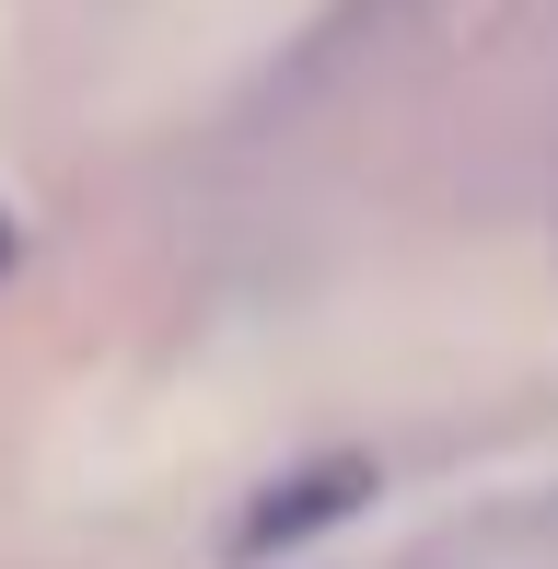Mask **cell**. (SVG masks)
<instances>
[{
    "label": "cell",
    "instance_id": "2",
    "mask_svg": "<svg viewBox=\"0 0 558 569\" xmlns=\"http://www.w3.org/2000/svg\"><path fill=\"white\" fill-rule=\"evenodd\" d=\"M12 244H23V232H12V210H0V268H12Z\"/></svg>",
    "mask_w": 558,
    "mask_h": 569
},
{
    "label": "cell",
    "instance_id": "1",
    "mask_svg": "<svg viewBox=\"0 0 558 569\" xmlns=\"http://www.w3.org/2000/svg\"><path fill=\"white\" fill-rule=\"evenodd\" d=\"M372 500H385L372 453H315V465H291V477H268L257 500H245V523H233V558H245V569H257V558H291V547H315V535L361 523Z\"/></svg>",
    "mask_w": 558,
    "mask_h": 569
}]
</instances>
